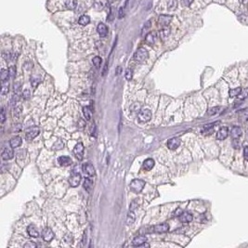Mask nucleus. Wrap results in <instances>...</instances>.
Returning a JSON list of instances; mask_svg holds the SVG:
<instances>
[{
  "label": "nucleus",
  "instance_id": "28",
  "mask_svg": "<svg viewBox=\"0 0 248 248\" xmlns=\"http://www.w3.org/2000/svg\"><path fill=\"white\" fill-rule=\"evenodd\" d=\"M9 76V72L8 70L3 69L1 73H0V77H1V81L2 82H5L6 80H8V77Z\"/></svg>",
  "mask_w": 248,
  "mask_h": 248
},
{
  "label": "nucleus",
  "instance_id": "33",
  "mask_svg": "<svg viewBox=\"0 0 248 248\" xmlns=\"http://www.w3.org/2000/svg\"><path fill=\"white\" fill-rule=\"evenodd\" d=\"M93 64H94V66L95 67H97V68H99L100 65H101V62H102V60H101V58L100 57H99V56H97V57H94L93 58Z\"/></svg>",
  "mask_w": 248,
  "mask_h": 248
},
{
  "label": "nucleus",
  "instance_id": "43",
  "mask_svg": "<svg viewBox=\"0 0 248 248\" xmlns=\"http://www.w3.org/2000/svg\"><path fill=\"white\" fill-rule=\"evenodd\" d=\"M138 206V203H137V201H132L131 204H130V209H129V211H134L135 209H136Z\"/></svg>",
  "mask_w": 248,
  "mask_h": 248
},
{
  "label": "nucleus",
  "instance_id": "45",
  "mask_svg": "<svg viewBox=\"0 0 248 248\" xmlns=\"http://www.w3.org/2000/svg\"><path fill=\"white\" fill-rule=\"evenodd\" d=\"M18 100H19V96H18V93H16V94L13 95L12 99H11V103H12V105H15L16 102L18 101Z\"/></svg>",
  "mask_w": 248,
  "mask_h": 248
},
{
  "label": "nucleus",
  "instance_id": "21",
  "mask_svg": "<svg viewBox=\"0 0 248 248\" xmlns=\"http://www.w3.org/2000/svg\"><path fill=\"white\" fill-rule=\"evenodd\" d=\"M242 134V131L240 126H233L231 129V138H239Z\"/></svg>",
  "mask_w": 248,
  "mask_h": 248
},
{
  "label": "nucleus",
  "instance_id": "48",
  "mask_svg": "<svg viewBox=\"0 0 248 248\" xmlns=\"http://www.w3.org/2000/svg\"><path fill=\"white\" fill-rule=\"evenodd\" d=\"M244 157L246 161H248V146L244 148Z\"/></svg>",
  "mask_w": 248,
  "mask_h": 248
},
{
  "label": "nucleus",
  "instance_id": "47",
  "mask_svg": "<svg viewBox=\"0 0 248 248\" xmlns=\"http://www.w3.org/2000/svg\"><path fill=\"white\" fill-rule=\"evenodd\" d=\"M124 16H125V12H124V8L121 7V8H119V11H118V18L122 19Z\"/></svg>",
  "mask_w": 248,
  "mask_h": 248
},
{
  "label": "nucleus",
  "instance_id": "9",
  "mask_svg": "<svg viewBox=\"0 0 248 248\" xmlns=\"http://www.w3.org/2000/svg\"><path fill=\"white\" fill-rule=\"evenodd\" d=\"M1 156H2L3 160H5V161L12 159V158H13V156H14V152H13V150H12L11 148L6 147V148H5V149L3 150V152H2V153H1Z\"/></svg>",
  "mask_w": 248,
  "mask_h": 248
},
{
  "label": "nucleus",
  "instance_id": "52",
  "mask_svg": "<svg viewBox=\"0 0 248 248\" xmlns=\"http://www.w3.org/2000/svg\"><path fill=\"white\" fill-rule=\"evenodd\" d=\"M182 213H183L182 210H181L180 208H177L176 211H175V213H174V215H176V217H179V215H180Z\"/></svg>",
  "mask_w": 248,
  "mask_h": 248
},
{
  "label": "nucleus",
  "instance_id": "38",
  "mask_svg": "<svg viewBox=\"0 0 248 248\" xmlns=\"http://www.w3.org/2000/svg\"><path fill=\"white\" fill-rule=\"evenodd\" d=\"M8 72H9V76L11 78H14V76L16 75V67L15 66H10L8 69Z\"/></svg>",
  "mask_w": 248,
  "mask_h": 248
},
{
  "label": "nucleus",
  "instance_id": "53",
  "mask_svg": "<svg viewBox=\"0 0 248 248\" xmlns=\"http://www.w3.org/2000/svg\"><path fill=\"white\" fill-rule=\"evenodd\" d=\"M5 122V111H4V108H2V111H1V123L3 124Z\"/></svg>",
  "mask_w": 248,
  "mask_h": 248
},
{
  "label": "nucleus",
  "instance_id": "29",
  "mask_svg": "<svg viewBox=\"0 0 248 248\" xmlns=\"http://www.w3.org/2000/svg\"><path fill=\"white\" fill-rule=\"evenodd\" d=\"M134 221H135V214L133 213V211H129L126 218V223L127 225H132Z\"/></svg>",
  "mask_w": 248,
  "mask_h": 248
},
{
  "label": "nucleus",
  "instance_id": "37",
  "mask_svg": "<svg viewBox=\"0 0 248 248\" xmlns=\"http://www.w3.org/2000/svg\"><path fill=\"white\" fill-rule=\"evenodd\" d=\"M247 96H248V88H245L244 90H242V92L240 93V95L238 97H239L240 100H244Z\"/></svg>",
  "mask_w": 248,
  "mask_h": 248
},
{
  "label": "nucleus",
  "instance_id": "31",
  "mask_svg": "<svg viewBox=\"0 0 248 248\" xmlns=\"http://www.w3.org/2000/svg\"><path fill=\"white\" fill-rule=\"evenodd\" d=\"M241 92H242V88H236L230 90V97H238Z\"/></svg>",
  "mask_w": 248,
  "mask_h": 248
},
{
  "label": "nucleus",
  "instance_id": "18",
  "mask_svg": "<svg viewBox=\"0 0 248 248\" xmlns=\"http://www.w3.org/2000/svg\"><path fill=\"white\" fill-rule=\"evenodd\" d=\"M142 166H143V168H144L145 170H147V171L152 170V169L153 168V166H154V161H153V159H152V158L146 159V160L143 162Z\"/></svg>",
  "mask_w": 248,
  "mask_h": 248
},
{
  "label": "nucleus",
  "instance_id": "32",
  "mask_svg": "<svg viewBox=\"0 0 248 248\" xmlns=\"http://www.w3.org/2000/svg\"><path fill=\"white\" fill-rule=\"evenodd\" d=\"M76 6H77V0H68L66 2V7L68 8L73 9L76 8Z\"/></svg>",
  "mask_w": 248,
  "mask_h": 248
},
{
  "label": "nucleus",
  "instance_id": "12",
  "mask_svg": "<svg viewBox=\"0 0 248 248\" xmlns=\"http://www.w3.org/2000/svg\"><path fill=\"white\" fill-rule=\"evenodd\" d=\"M179 145H180V139L179 138H173L167 141V147L172 150L177 149L179 147Z\"/></svg>",
  "mask_w": 248,
  "mask_h": 248
},
{
  "label": "nucleus",
  "instance_id": "55",
  "mask_svg": "<svg viewBox=\"0 0 248 248\" xmlns=\"http://www.w3.org/2000/svg\"><path fill=\"white\" fill-rule=\"evenodd\" d=\"M24 247L25 248H27V247H36V245L34 244H24Z\"/></svg>",
  "mask_w": 248,
  "mask_h": 248
},
{
  "label": "nucleus",
  "instance_id": "11",
  "mask_svg": "<svg viewBox=\"0 0 248 248\" xmlns=\"http://www.w3.org/2000/svg\"><path fill=\"white\" fill-rule=\"evenodd\" d=\"M171 20H172V16L170 15H161L158 20L159 24L164 27L168 26L169 23H171Z\"/></svg>",
  "mask_w": 248,
  "mask_h": 248
},
{
  "label": "nucleus",
  "instance_id": "42",
  "mask_svg": "<svg viewBox=\"0 0 248 248\" xmlns=\"http://www.w3.org/2000/svg\"><path fill=\"white\" fill-rule=\"evenodd\" d=\"M192 2H193V0H181L182 6H184V7H190Z\"/></svg>",
  "mask_w": 248,
  "mask_h": 248
},
{
  "label": "nucleus",
  "instance_id": "25",
  "mask_svg": "<svg viewBox=\"0 0 248 248\" xmlns=\"http://www.w3.org/2000/svg\"><path fill=\"white\" fill-rule=\"evenodd\" d=\"M30 81H31L32 87H33V88H36L37 85H38L41 83L42 80H41V77H40V76H37V75H33V76L31 77Z\"/></svg>",
  "mask_w": 248,
  "mask_h": 248
},
{
  "label": "nucleus",
  "instance_id": "27",
  "mask_svg": "<svg viewBox=\"0 0 248 248\" xmlns=\"http://www.w3.org/2000/svg\"><path fill=\"white\" fill-rule=\"evenodd\" d=\"M83 112H84V115L85 117L87 120H90L91 119V115H92V112L89 109V107L88 106H85L83 108Z\"/></svg>",
  "mask_w": 248,
  "mask_h": 248
},
{
  "label": "nucleus",
  "instance_id": "17",
  "mask_svg": "<svg viewBox=\"0 0 248 248\" xmlns=\"http://www.w3.org/2000/svg\"><path fill=\"white\" fill-rule=\"evenodd\" d=\"M97 31H98L99 35L101 36V37H105L107 35H108V27L106 24L100 23L99 25H98V28H97Z\"/></svg>",
  "mask_w": 248,
  "mask_h": 248
},
{
  "label": "nucleus",
  "instance_id": "13",
  "mask_svg": "<svg viewBox=\"0 0 248 248\" xmlns=\"http://www.w3.org/2000/svg\"><path fill=\"white\" fill-rule=\"evenodd\" d=\"M83 171H84V173H85V175H88V176H89V177H93V176L95 175V168H94V166L91 165V164H89V163H87V164H85V165H83Z\"/></svg>",
  "mask_w": 248,
  "mask_h": 248
},
{
  "label": "nucleus",
  "instance_id": "5",
  "mask_svg": "<svg viewBox=\"0 0 248 248\" xmlns=\"http://www.w3.org/2000/svg\"><path fill=\"white\" fill-rule=\"evenodd\" d=\"M39 133H40V129L37 126L31 127V128H29V130L26 132L25 138H26L27 141H32V139H34L35 137H37V135H38Z\"/></svg>",
  "mask_w": 248,
  "mask_h": 248
},
{
  "label": "nucleus",
  "instance_id": "3",
  "mask_svg": "<svg viewBox=\"0 0 248 248\" xmlns=\"http://www.w3.org/2000/svg\"><path fill=\"white\" fill-rule=\"evenodd\" d=\"M168 230H169V226H168V224H166V223L153 226V228H150V230H149L150 232H152V233H159V234L165 233V232H167Z\"/></svg>",
  "mask_w": 248,
  "mask_h": 248
},
{
  "label": "nucleus",
  "instance_id": "4",
  "mask_svg": "<svg viewBox=\"0 0 248 248\" xmlns=\"http://www.w3.org/2000/svg\"><path fill=\"white\" fill-rule=\"evenodd\" d=\"M138 118L139 122L141 123H147L149 122L150 119H152V112H150L149 109H145V110H142L138 112Z\"/></svg>",
  "mask_w": 248,
  "mask_h": 248
},
{
  "label": "nucleus",
  "instance_id": "41",
  "mask_svg": "<svg viewBox=\"0 0 248 248\" xmlns=\"http://www.w3.org/2000/svg\"><path fill=\"white\" fill-rule=\"evenodd\" d=\"M30 97H31L30 91H29L28 89H25L23 92V98L24 100H28V99H30Z\"/></svg>",
  "mask_w": 248,
  "mask_h": 248
},
{
  "label": "nucleus",
  "instance_id": "40",
  "mask_svg": "<svg viewBox=\"0 0 248 248\" xmlns=\"http://www.w3.org/2000/svg\"><path fill=\"white\" fill-rule=\"evenodd\" d=\"M132 75H133L132 70H130V69H127L126 71V80H131V78H132Z\"/></svg>",
  "mask_w": 248,
  "mask_h": 248
},
{
  "label": "nucleus",
  "instance_id": "44",
  "mask_svg": "<svg viewBox=\"0 0 248 248\" xmlns=\"http://www.w3.org/2000/svg\"><path fill=\"white\" fill-rule=\"evenodd\" d=\"M239 138H233V141H232V146H233V148H235V149H239L240 148V144H239V141H238Z\"/></svg>",
  "mask_w": 248,
  "mask_h": 248
},
{
  "label": "nucleus",
  "instance_id": "35",
  "mask_svg": "<svg viewBox=\"0 0 248 248\" xmlns=\"http://www.w3.org/2000/svg\"><path fill=\"white\" fill-rule=\"evenodd\" d=\"M139 109H141V104L138 103V102H136V103H134V104L131 106L130 111H131V112L133 114V112H138V111H139Z\"/></svg>",
  "mask_w": 248,
  "mask_h": 248
},
{
  "label": "nucleus",
  "instance_id": "1",
  "mask_svg": "<svg viewBox=\"0 0 248 248\" xmlns=\"http://www.w3.org/2000/svg\"><path fill=\"white\" fill-rule=\"evenodd\" d=\"M149 57V53L147 51V49H145L144 47H141L136 51L134 55V60L137 62L141 63L143 61H145Z\"/></svg>",
  "mask_w": 248,
  "mask_h": 248
},
{
  "label": "nucleus",
  "instance_id": "56",
  "mask_svg": "<svg viewBox=\"0 0 248 248\" xmlns=\"http://www.w3.org/2000/svg\"><path fill=\"white\" fill-rule=\"evenodd\" d=\"M122 72V68L121 67H117L116 68V74H120Z\"/></svg>",
  "mask_w": 248,
  "mask_h": 248
},
{
  "label": "nucleus",
  "instance_id": "30",
  "mask_svg": "<svg viewBox=\"0 0 248 248\" xmlns=\"http://www.w3.org/2000/svg\"><path fill=\"white\" fill-rule=\"evenodd\" d=\"M8 90H9V85L8 82H2V89H1V94L2 95H6L8 93Z\"/></svg>",
  "mask_w": 248,
  "mask_h": 248
},
{
  "label": "nucleus",
  "instance_id": "20",
  "mask_svg": "<svg viewBox=\"0 0 248 248\" xmlns=\"http://www.w3.org/2000/svg\"><path fill=\"white\" fill-rule=\"evenodd\" d=\"M145 41H146V43L149 45H153L156 41V34L154 32L147 34L146 37H145Z\"/></svg>",
  "mask_w": 248,
  "mask_h": 248
},
{
  "label": "nucleus",
  "instance_id": "46",
  "mask_svg": "<svg viewBox=\"0 0 248 248\" xmlns=\"http://www.w3.org/2000/svg\"><path fill=\"white\" fill-rule=\"evenodd\" d=\"M20 83H19V82L15 83L14 84V92L18 93L19 91H20Z\"/></svg>",
  "mask_w": 248,
  "mask_h": 248
},
{
  "label": "nucleus",
  "instance_id": "15",
  "mask_svg": "<svg viewBox=\"0 0 248 248\" xmlns=\"http://www.w3.org/2000/svg\"><path fill=\"white\" fill-rule=\"evenodd\" d=\"M179 218L180 220V222H182V223H189V222H191V220H192L193 217H192V215L191 213L183 212L179 217Z\"/></svg>",
  "mask_w": 248,
  "mask_h": 248
},
{
  "label": "nucleus",
  "instance_id": "51",
  "mask_svg": "<svg viewBox=\"0 0 248 248\" xmlns=\"http://www.w3.org/2000/svg\"><path fill=\"white\" fill-rule=\"evenodd\" d=\"M20 112H21V109H20V106L15 107V114H16V116L19 117V115H20Z\"/></svg>",
  "mask_w": 248,
  "mask_h": 248
},
{
  "label": "nucleus",
  "instance_id": "22",
  "mask_svg": "<svg viewBox=\"0 0 248 248\" xmlns=\"http://www.w3.org/2000/svg\"><path fill=\"white\" fill-rule=\"evenodd\" d=\"M21 138L20 137H14L9 141V144L12 148H18L21 144Z\"/></svg>",
  "mask_w": 248,
  "mask_h": 248
},
{
  "label": "nucleus",
  "instance_id": "2",
  "mask_svg": "<svg viewBox=\"0 0 248 248\" xmlns=\"http://www.w3.org/2000/svg\"><path fill=\"white\" fill-rule=\"evenodd\" d=\"M145 186V181L142 179H134L130 183V189L136 193H139Z\"/></svg>",
  "mask_w": 248,
  "mask_h": 248
},
{
  "label": "nucleus",
  "instance_id": "26",
  "mask_svg": "<svg viewBox=\"0 0 248 248\" xmlns=\"http://www.w3.org/2000/svg\"><path fill=\"white\" fill-rule=\"evenodd\" d=\"M169 34H170V28H169V27L166 26L165 28L164 27V28L160 31V37H161L162 39H165L166 37L169 35Z\"/></svg>",
  "mask_w": 248,
  "mask_h": 248
},
{
  "label": "nucleus",
  "instance_id": "34",
  "mask_svg": "<svg viewBox=\"0 0 248 248\" xmlns=\"http://www.w3.org/2000/svg\"><path fill=\"white\" fill-rule=\"evenodd\" d=\"M64 147V144L61 141H58L57 142L54 143L53 145V149L54 150H61Z\"/></svg>",
  "mask_w": 248,
  "mask_h": 248
},
{
  "label": "nucleus",
  "instance_id": "24",
  "mask_svg": "<svg viewBox=\"0 0 248 248\" xmlns=\"http://www.w3.org/2000/svg\"><path fill=\"white\" fill-rule=\"evenodd\" d=\"M83 186L85 189V191H90L91 189H92V187H93V182H92V180H91L90 179H88V177H85V181L83 183Z\"/></svg>",
  "mask_w": 248,
  "mask_h": 248
},
{
  "label": "nucleus",
  "instance_id": "16",
  "mask_svg": "<svg viewBox=\"0 0 248 248\" xmlns=\"http://www.w3.org/2000/svg\"><path fill=\"white\" fill-rule=\"evenodd\" d=\"M58 162L59 164H60V165L61 166H68L70 165H72V159L68 157V156H60V157L58 158Z\"/></svg>",
  "mask_w": 248,
  "mask_h": 248
},
{
  "label": "nucleus",
  "instance_id": "6",
  "mask_svg": "<svg viewBox=\"0 0 248 248\" xmlns=\"http://www.w3.org/2000/svg\"><path fill=\"white\" fill-rule=\"evenodd\" d=\"M84 145L83 143H77L75 145V147L73 149V154L75 155L78 160H82L83 159V155H84Z\"/></svg>",
  "mask_w": 248,
  "mask_h": 248
},
{
  "label": "nucleus",
  "instance_id": "7",
  "mask_svg": "<svg viewBox=\"0 0 248 248\" xmlns=\"http://www.w3.org/2000/svg\"><path fill=\"white\" fill-rule=\"evenodd\" d=\"M42 238H43V240L44 241H46V242H51L52 240H53V238H54V232L52 231V230L51 229H49V228H46V229H44L43 230V231H42Z\"/></svg>",
  "mask_w": 248,
  "mask_h": 248
},
{
  "label": "nucleus",
  "instance_id": "14",
  "mask_svg": "<svg viewBox=\"0 0 248 248\" xmlns=\"http://www.w3.org/2000/svg\"><path fill=\"white\" fill-rule=\"evenodd\" d=\"M147 242V238L143 235H139V236H137L136 238H134L133 242H132V244L134 246H141V245H144L145 242Z\"/></svg>",
  "mask_w": 248,
  "mask_h": 248
},
{
  "label": "nucleus",
  "instance_id": "10",
  "mask_svg": "<svg viewBox=\"0 0 248 248\" xmlns=\"http://www.w3.org/2000/svg\"><path fill=\"white\" fill-rule=\"evenodd\" d=\"M229 136V128L227 126H223L219 129L217 133V139L218 141H223Z\"/></svg>",
  "mask_w": 248,
  "mask_h": 248
},
{
  "label": "nucleus",
  "instance_id": "19",
  "mask_svg": "<svg viewBox=\"0 0 248 248\" xmlns=\"http://www.w3.org/2000/svg\"><path fill=\"white\" fill-rule=\"evenodd\" d=\"M27 232H28L29 236L33 237V238H37V237L39 236V232H38V230H36V228L35 227L34 225H30V226H28V228H27Z\"/></svg>",
  "mask_w": 248,
  "mask_h": 248
},
{
  "label": "nucleus",
  "instance_id": "54",
  "mask_svg": "<svg viewBox=\"0 0 248 248\" xmlns=\"http://www.w3.org/2000/svg\"><path fill=\"white\" fill-rule=\"evenodd\" d=\"M15 129L13 131H15V132H19V131H20V129H21V125H16V126L14 127Z\"/></svg>",
  "mask_w": 248,
  "mask_h": 248
},
{
  "label": "nucleus",
  "instance_id": "39",
  "mask_svg": "<svg viewBox=\"0 0 248 248\" xmlns=\"http://www.w3.org/2000/svg\"><path fill=\"white\" fill-rule=\"evenodd\" d=\"M150 20H148L147 23H145V25H144V27H143V29H142V31H141V35H142L145 34V32L150 29Z\"/></svg>",
  "mask_w": 248,
  "mask_h": 248
},
{
  "label": "nucleus",
  "instance_id": "23",
  "mask_svg": "<svg viewBox=\"0 0 248 248\" xmlns=\"http://www.w3.org/2000/svg\"><path fill=\"white\" fill-rule=\"evenodd\" d=\"M78 23H79L80 25L85 26V25H88V24L90 23V18L88 17V15H82V16H81V17L79 18Z\"/></svg>",
  "mask_w": 248,
  "mask_h": 248
},
{
  "label": "nucleus",
  "instance_id": "36",
  "mask_svg": "<svg viewBox=\"0 0 248 248\" xmlns=\"http://www.w3.org/2000/svg\"><path fill=\"white\" fill-rule=\"evenodd\" d=\"M218 111H219V107H213L207 111V114L209 115H215V114H218Z\"/></svg>",
  "mask_w": 248,
  "mask_h": 248
},
{
  "label": "nucleus",
  "instance_id": "50",
  "mask_svg": "<svg viewBox=\"0 0 248 248\" xmlns=\"http://www.w3.org/2000/svg\"><path fill=\"white\" fill-rule=\"evenodd\" d=\"M3 57H4L5 60H7V61L9 60L10 57H11V55H10V52H8H8H4L3 53Z\"/></svg>",
  "mask_w": 248,
  "mask_h": 248
},
{
  "label": "nucleus",
  "instance_id": "8",
  "mask_svg": "<svg viewBox=\"0 0 248 248\" xmlns=\"http://www.w3.org/2000/svg\"><path fill=\"white\" fill-rule=\"evenodd\" d=\"M81 182V175L78 173H73L69 177V183L72 187H77Z\"/></svg>",
  "mask_w": 248,
  "mask_h": 248
},
{
  "label": "nucleus",
  "instance_id": "49",
  "mask_svg": "<svg viewBox=\"0 0 248 248\" xmlns=\"http://www.w3.org/2000/svg\"><path fill=\"white\" fill-rule=\"evenodd\" d=\"M78 124H79V128L81 129V130H82V129H84L85 128V121L84 120H79V122H78Z\"/></svg>",
  "mask_w": 248,
  "mask_h": 248
}]
</instances>
